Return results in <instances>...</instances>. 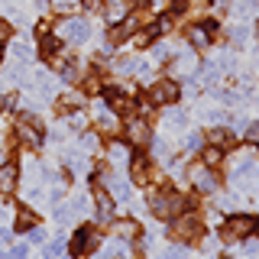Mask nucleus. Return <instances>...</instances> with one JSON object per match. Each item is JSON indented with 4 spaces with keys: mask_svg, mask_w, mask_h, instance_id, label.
<instances>
[{
    "mask_svg": "<svg viewBox=\"0 0 259 259\" xmlns=\"http://www.w3.org/2000/svg\"><path fill=\"white\" fill-rule=\"evenodd\" d=\"M149 207H152L156 217H162V221H172V217H178L185 207H188V198L178 194L175 188H159V191H152Z\"/></svg>",
    "mask_w": 259,
    "mask_h": 259,
    "instance_id": "nucleus-1",
    "label": "nucleus"
},
{
    "mask_svg": "<svg viewBox=\"0 0 259 259\" xmlns=\"http://www.w3.org/2000/svg\"><path fill=\"white\" fill-rule=\"evenodd\" d=\"M13 136L20 140L23 146H29V149H36L39 143H42V126H39V117H32V113H20L16 117V130Z\"/></svg>",
    "mask_w": 259,
    "mask_h": 259,
    "instance_id": "nucleus-2",
    "label": "nucleus"
},
{
    "mask_svg": "<svg viewBox=\"0 0 259 259\" xmlns=\"http://www.w3.org/2000/svg\"><path fill=\"white\" fill-rule=\"evenodd\" d=\"M97 243H101V233L94 230V227H81V230L71 237V256L75 259H84V256H91L94 249H97Z\"/></svg>",
    "mask_w": 259,
    "mask_h": 259,
    "instance_id": "nucleus-3",
    "label": "nucleus"
},
{
    "mask_svg": "<svg viewBox=\"0 0 259 259\" xmlns=\"http://www.w3.org/2000/svg\"><path fill=\"white\" fill-rule=\"evenodd\" d=\"M201 230H204V224H201L198 214H178V217H175V227H172V233H175L182 243L201 240Z\"/></svg>",
    "mask_w": 259,
    "mask_h": 259,
    "instance_id": "nucleus-4",
    "label": "nucleus"
},
{
    "mask_svg": "<svg viewBox=\"0 0 259 259\" xmlns=\"http://www.w3.org/2000/svg\"><path fill=\"white\" fill-rule=\"evenodd\" d=\"M178 97H182V88L172 78H162L149 88V101L159 104V107H172V104H178Z\"/></svg>",
    "mask_w": 259,
    "mask_h": 259,
    "instance_id": "nucleus-5",
    "label": "nucleus"
},
{
    "mask_svg": "<svg viewBox=\"0 0 259 259\" xmlns=\"http://www.w3.org/2000/svg\"><path fill=\"white\" fill-rule=\"evenodd\" d=\"M188 175H191L194 188L204 191V194H214L217 188H221V178H217V172H214L210 165H204V162H201V165H191V168H188Z\"/></svg>",
    "mask_w": 259,
    "mask_h": 259,
    "instance_id": "nucleus-6",
    "label": "nucleus"
},
{
    "mask_svg": "<svg viewBox=\"0 0 259 259\" xmlns=\"http://www.w3.org/2000/svg\"><path fill=\"white\" fill-rule=\"evenodd\" d=\"M59 32H62L65 42L81 46V42H88V36H91V26H88V20H81V16H71V20H65L59 26Z\"/></svg>",
    "mask_w": 259,
    "mask_h": 259,
    "instance_id": "nucleus-7",
    "label": "nucleus"
},
{
    "mask_svg": "<svg viewBox=\"0 0 259 259\" xmlns=\"http://www.w3.org/2000/svg\"><path fill=\"white\" fill-rule=\"evenodd\" d=\"M256 230V221L253 217H246V214H237V217H230L224 227V240H243V237H249V233Z\"/></svg>",
    "mask_w": 259,
    "mask_h": 259,
    "instance_id": "nucleus-8",
    "label": "nucleus"
},
{
    "mask_svg": "<svg viewBox=\"0 0 259 259\" xmlns=\"http://www.w3.org/2000/svg\"><path fill=\"white\" fill-rule=\"evenodd\" d=\"M126 140L133 143V146H146V143L152 140L146 117H130V120H126Z\"/></svg>",
    "mask_w": 259,
    "mask_h": 259,
    "instance_id": "nucleus-9",
    "label": "nucleus"
},
{
    "mask_svg": "<svg viewBox=\"0 0 259 259\" xmlns=\"http://www.w3.org/2000/svg\"><path fill=\"white\" fill-rule=\"evenodd\" d=\"M214 32H217L214 23H194V26H188V32H185V36H188V42H191L194 49H207Z\"/></svg>",
    "mask_w": 259,
    "mask_h": 259,
    "instance_id": "nucleus-10",
    "label": "nucleus"
},
{
    "mask_svg": "<svg viewBox=\"0 0 259 259\" xmlns=\"http://www.w3.org/2000/svg\"><path fill=\"white\" fill-rule=\"evenodd\" d=\"M94 217L101 224H110L113 221V194H107L104 188L94 191Z\"/></svg>",
    "mask_w": 259,
    "mask_h": 259,
    "instance_id": "nucleus-11",
    "label": "nucleus"
},
{
    "mask_svg": "<svg viewBox=\"0 0 259 259\" xmlns=\"http://www.w3.org/2000/svg\"><path fill=\"white\" fill-rule=\"evenodd\" d=\"M94 120H97V130H101V133H107V136H113L120 130L117 117L107 110V104H97V107H94Z\"/></svg>",
    "mask_w": 259,
    "mask_h": 259,
    "instance_id": "nucleus-12",
    "label": "nucleus"
},
{
    "mask_svg": "<svg viewBox=\"0 0 259 259\" xmlns=\"http://www.w3.org/2000/svg\"><path fill=\"white\" fill-rule=\"evenodd\" d=\"M130 175H133L136 185H149V178H152L149 159H146V156H133V162H130Z\"/></svg>",
    "mask_w": 259,
    "mask_h": 259,
    "instance_id": "nucleus-13",
    "label": "nucleus"
},
{
    "mask_svg": "<svg viewBox=\"0 0 259 259\" xmlns=\"http://www.w3.org/2000/svg\"><path fill=\"white\" fill-rule=\"evenodd\" d=\"M104 97H107V104H110V110H117V113H130L133 110V101L120 91V88H107L104 91Z\"/></svg>",
    "mask_w": 259,
    "mask_h": 259,
    "instance_id": "nucleus-14",
    "label": "nucleus"
},
{
    "mask_svg": "<svg viewBox=\"0 0 259 259\" xmlns=\"http://www.w3.org/2000/svg\"><path fill=\"white\" fill-rule=\"evenodd\" d=\"M16 182H20V168L13 165V162H7V165H0V191L10 194L16 188Z\"/></svg>",
    "mask_w": 259,
    "mask_h": 259,
    "instance_id": "nucleus-15",
    "label": "nucleus"
},
{
    "mask_svg": "<svg viewBox=\"0 0 259 259\" xmlns=\"http://www.w3.org/2000/svg\"><path fill=\"white\" fill-rule=\"evenodd\" d=\"M32 227H36V210L16 207V230H32Z\"/></svg>",
    "mask_w": 259,
    "mask_h": 259,
    "instance_id": "nucleus-16",
    "label": "nucleus"
},
{
    "mask_svg": "<svg viewBox=\"0 0 259 259\" xmlns=\"http://www.w3.org/2000/svg\"><path fill=\"white\" fill-rule=\"evenodd\" d=\"M113 233H117V240H133L136 233H140V227H136L133 221H117L113 224Z\"/></svg>",
    "mask_w": 259,
    "mask_h": 259,
    "instance_id": "nucleus-17",
    "label": "nucleus"
},
{
    "mask_svg": "<svg viewBox=\"0 0 259 259\" xmlns=\"http://www.w3.org/2000/svg\"><path fill=\"white\" fill-rule=\"evenodd\" d=\"M207 140H210V146H217V149H227V146L233 143V133L230 130H210Z\"/></svg>",
    "mask_w": 259,
    "mask_h": 259,
    "instance_id": "nucleus-18",
    "label": "nucleus"
},
{
    "mask_svg": "<svg viewBox=\"0 0 259 259\" xmlns=\"http://www.w3.org/2000/svg\"><path fill=\"white\" fill-rule=\"evenodd\" d=\"M107 156H110V162H113V165H123V162L130 159V146H123V143H110Z\"/></svg>",
    "mask_w": 259,
    "mask_h": 259,
    "instance_id": "nucleus-19",
    "label": "nucleus"
},
{
    "mask_svg": "<svg viewBox=\"0 0 259 259\" xmlns=\"http://www.w3.org/2000/svg\"><path fill=\"white\" fill-rule=\"evenodd\" d=\"M59 113H71V110H78L81 107V94H65V97H59Z\"/></svg>",
    "mask_w": 259,
    "mask_h": 259,
    "instance_id": "nucleus-20",
    "label": "nucleus"
},
{
    "mask_svg": "<svg viewBox=\"0 0 259 259\" xmlns=\"http://www.w3.org/2000/svg\"><path fill=\"white\" fill-rule=\"evenodd\" d=\"M201 156H204V165L217 168L224 162V149H217V146H207V149H201Z\"/></svg>",
    "mask_w": 259,
    "mask_h": 259,
    "instance_id": "nucleus-21",
    "label": "nucleus"
},
{
    "mask_svg": "<svg viewBox=\"0 0 259 259\" xmlns=\"http://www.w3.org/2000/svg\"><path fill=\"white\" fill-rule=\"evenodd\" d=\"M194 65H198V59H194L191 52H182V55H178V59H175V65H172V71H191Z\"/></svg>",
    "mask_w": 259,
    "mask_h": 259,
    "instance_id": "nucleus-22",
    "label": "nucleus"
},
{
    "mask_svg": "<svg viewBox=\"0 0 259 259\" xmlns=\"http://www.w3.org/2000/svg\"><path fill=\"white\" fill-rule=\"evenodd\" d=\"M165 123H168V126H185V123H188V113H182V110H168V113H165Z\"/></svg>",
    "mask_w": 259,
    "mask_h": 259,
    "instance_id": "nucleus-23",
    "label": "nucleus"
},
{
    "mask_svg": "<svg viewBox=\"0 0 259 259\" xmlns=\"http://www.w3.org/2000/svg\"><path fill=\"white\" fill-rule=\"evenodd\" d=\"M233 10H237L240 16H253L256 13V0H237V4H233Z\"/></svg>",
    "mask_w": 259,
    "mask_h": 259,
    "instance_id": "nucleus-24",
    "label": "nucleus"
},
{
    "mask_svg": "<svg viewBox=\"0 0 259 259\" xmlns=\"http://www.w3.org/2000/svg\"><path fill=\"white\" fill-rule=\"evenodd\" d=\"M201 143H204V136H201V133H188V136H185V152H198Z\"/></svg>",
    "mask_w": 259,
    "mask_h": 259,
    "instance_id": "nucleus-25",
    "label": "nucleus"
},
{
    "mask_svg": "<svg viewBox=\"0 0 259 259\" xmlns=\"http://www.w3.org/2000/svg\"><path fill=\"white\" fill-rule=\"evenodd\" d=\"M71 217H75V207H71V204H59V207H55V221H59V224H68Z\"/></svg>",
    "mask_w": 259,
    "mask_h": 259,
    "instance_id": "nucleus-26",
    "label": "nucleus"
},
{
    "mask_svg": "<svg viewBox=\"0 0 259 259\" xmlns=\"http://www.w3.org/2000/svg\"><path fill=\"white\" fill-rule=\"evenodd\" d=\"M26 243H16V246H10V253H7V259H26Z\"/></svg>",
    "mask_w": 259,
    "mask_h": 259,
    "instance_id": "nucleus-27",
    "label": "nucleus"
},
{
    "mask_svg": "<svg viewBox=\"0 0 259 259\" xmlns=\"http://www.w3.org/2000/svg\"><path fill=\"white\" fill-rule=\"evenodd\" d=\"M62 81H68V84H71V81H78V68H75V65H62Z\"/></svg>",
    "mask_w": 259,
    "mask_h": 259,
    "instance_id": "nucleus-28",
    "label": "nucleus"
},
{
    "mask_svg": "<svg viewBox=\"0 0 259 259\" xmlns=\"http://www.w3.org/2000/svg\"><path fill=\"white\" fill-rule=\"evenodd\" d=\"M243 136H246V143L259 146V123H249V126H246V133H243Z\"/></svg>",
    "mask_w": 259,
    "mask_h": 259,
    "instance_id": "nucleus-29",
    "label": "nucleus"
},
{
    "mask_svg": "<svg viewBox=\"0 0 259 259\" xmlns=\"http://www.w3.org/2000/svg\"><path fill=\"white\" fill-rule=\"evenodd\" d=\"M26 233H29V243H46V230L39 224L32 227V230H26Z\"/></svg>",
    "mask_w": 259,
    "mask_h": 259,
    "instance_id": "nucleus-30",
    "label": "nucleus"
},
{
    "mask_svg": "<svg viewBox=\"0 0 259 259\" xmlns=\"http://www.w3.org/2000/svg\"><path fill=\"white\" fill-rule=\"evenodd\" d=\"M81 146H84L88 152H94L97 149V133H84V136H81Z\"/></svg>",
    "mask_w": 259,
    "mask_h": 259,
    "instance_id": "nucleus-31",
    "label": "nucleus"
},
{
    "mask_svg": "<svg viewBox=\"0 0 259 259\" xmlns=\"http://www.w3.org/2000/svg\"><path fill=\"white\" fill-rule=\"evenodd\" d=\"M13 55H16L20 62H26V59H29V46H26V42H16V46H13Z\"/></svg>",
    "mask_w": 259,
    "mask_h": 259,
    "instance_id": "nucleus-32",
    "label": "nucleus"
},
{
    "mask_svg": "<svg viewBox=\"0 0 259 259\" xmlns=\"http://www.w3.org/2000/svg\"><path fill=\"white\" fill-rule=\"evenodd\" d=\"M0 110H16V97L13 94H0Z\"/></svg>",
    "mask_w": 259,
    "mask_h": 259,
    "instance_id": "nucleus-33",
    "label": "nucleus"
},
{
    "mask_svg": "<svg viewBox=\"0 0 259 259\" xmlns=\"http://www.w3.org/2000/svg\"><path fill=\"white\" fill-rule=\"evenodd\" d=\"M152 55H156V62H165L168 55H172V49H168V46H156V49H152Z\"/></svg>",
    "mask_w": 259,
    "mask_h": 259,
    "instance_id": "nucleus-34",
    "label": "nucleus"
},
{
    "mask_svg": "<svg viewBox=\"0 0 259 259\" xmlns=\"http://www.w3.org/2000/svg\"><path fill=\"white\" fill-rule=\"evenodd\" d=\"M162 259H185V249L182 246H172V249H165V253H162Z\"/></svg>",
    "mask_w": 259,
    "mask_h": 259,
    "instance_id": "nucleus-35",
    "label": "nucleus"
},
{
    "mask_svg": "<svg viewBox=\"0 0 259 259\" xmlns=\"http://www.w3.org/2000/svg\"><path fill=\"white\" fill-rule=\"evenodd\" d=\"M84 91H101V78H97V75H88V81H84Z\"/></svg>",
    "mask_w": 259,
    "mask_h": 259,
    "instance_id": "nucleus-36",
    "label": "nucleus"
},
{
    "mask_svg": "<svg viewBox=\"0 0 259 259\" xmlns=\"http://www.w3.org/2000/svg\"><path fill=\"white\" fill-rule=\"evenodd\" d=\"M7 39H10V23L0 16V42H7Z\"/></svg>",
    "mask_w": 259,
    "mask_h": 259,
    "instance_id": "nucleus-37",
    "label": "nucleus"
},
{
    "mask_svg": "<svg viewBox=\"0 0 259 259\" xmlns=\"http://www.w3.org/2000/svg\"><path fill=\"white\" fill-rule=\"evenodd\" d=\"M84 10H101V0H84Z\"/></svg>",
    "mask_w": 259,
    "mask_h": 259,
    "instance_id": "nucleus-38",
    "label": "nucleus"
},
{
    "mask_svg": "<svg viewBox=\"0 0 259 259\" xmlns=\"http://www.w3.org/2000/svg\"><path fill=\"white\" fill-rule=\"evenodd\" d=\"M0 243H10V233L7 230H0Z\"/></svg>",
    "mask_w": 259,
    "mask_h": 259,
    "instance_id": "nucleus-39",
    "label": "nucleus"
},
{
    "mask_svg": "<svg viewBox=\"0 0 259 259\" xmlns=\"http://www.w3.org/2000/svg\"><path fill=\"white\" fill-rule=\"evenodd\" d=\"M221 259H233V256H227V253H224V256H221Z\"/></svg>",
    "mask_w": 259,
    "mask_h": 259,
    "instance_id": "nucleus-40",
    "label": "nucleus"
},
{
    "mask_svg": "<svg viewBox=\"0 0 259 259\" xmlns=\"http://www.w3.org/2000/svg\"><path fill=\"white\" fill-rule=\"evenodd\" d=\"M256 233H259V221H256Z\"/></svg>",
    "mask_w": 259,
    "mask_h": 259,
    "instance_id": "nucleus-41",
    "label": "nucleus"
}]
</instances>
